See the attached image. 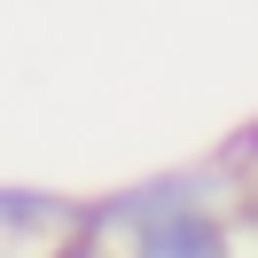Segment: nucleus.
I'll return each mask as SVG.
<instances>
[{
    "label": "nucleus",
    "mask_w": 258,
    "mask_h": 258,
    "mask_svg": "<svg viewBox=\"0 0 258 258\" xmlns=\"http://www.w3.org/2000/svg\"><path fill=\"white\" fill-rule=\"evenodd\" d=\"M0 235H8V242L79 235V196H55V188H0Z\"/></svg>",
    "instance_id": "nucleus-2"
},
{
    "label": "nucleus",
    "mask_w": 258,
    "mask_h": 258,
    "mask_svg": "<svg viewBox=\"0 0 258 258\" xmlns=\"http://www.w3.org/2000/svg\"><path fill=\"white\" fill-rule=\"evenodd\" d=\"M227 219H235L242 235L258 242V172H250V180H242V188H235V204H227Z\"/></svg>",
    "instance_id": "nucleus-4"
},
{
    "label": "nucleus",
    "mask_w": 258,
    "mask_h": 258,
    "mask_svg": "<svg viewBox=\"0 0 258 258\" xmlns=\"http://www.w3.org/2000/svg\"><path fill=\"white\" fill-rule=\"evenodd\" d=\"M125 258H235V219L227 211H180L125 242Z\"/></svg>",
    "instance_id": "nucleus-1"
},
{
    "label": "nucleus",
    "mask_w": 258,
    "mask_h": 258,
    "mask_svg": "<svg viewBox=\"0 0 258 258\" xmlns=\"http://www.w3.org/2000/svg\"><path fill=\"white\" fill-rule=\"evenodd\" d=\"M47 258H125V250H110L102 235H55V242H47Z\"/></svg>",
    "instance_id": "nucleus-3"
}]
</instances>
